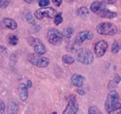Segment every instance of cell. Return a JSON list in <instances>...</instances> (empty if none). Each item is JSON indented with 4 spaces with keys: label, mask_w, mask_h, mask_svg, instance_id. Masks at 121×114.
Instances as JSON below:
<instances>
[{
    "label": "cell",
    "mask_w": 121,
    "mask_h": 114,
    "mask_svg": "<svg viewBox=\"0 0 121 114\" xmlns=\"http://www.w3.org/2000/svg\"><path fill=\"white\" fill-rule=\"evenodd\" d=\"M2 25L9 30H16L17 29V23L14 20L10 18H4L2 20Z\"/></svg>",
    "instance_id": "5bb4252c"
},
{
    "label": "cell",
    "mask_w": 121,
    "mask_h": 114,
    "mask_svg": "<svg viewBox=\"0 0 121 114\" xmlns=\"http://www.w3.org/2000/svg\"><path fill=\"white\" fill-rule=\"evenodd\" d=\"M77 14L79 16V17L86 18L89 14V9L87 7H86V6H82V7L78 8L77 10Z\"/></svg>",
    "instance_id": "e0dca14e"
},
{
    "label": "cell",
    "mask_w": 121,
    "mask_h": 114,
    "mask_svg": "<svg viewBox=\"0 0 121 114\" xmlns=\"http://www.w3.org/2000/svg\"><path fill=\"white\" fill-rule=\"evenodd\" d=\"M91 12H93L94 13L97 14L101 18L104 19H113L117 17V13L113 11H110L106 7L105 4L102 1H95L91 4L90 6Z\"/></svg>",
    "instance_id": "7a4b0ae2"
},
{
    "label": "cell",
    "mask_w": 121,
    "mask_h": 114,
    "mask_svg": "<svg viewBox=\"0 0 121 114\" xmlns=\"http://www.w3.org/2000/svg\"><path fill=\"white\" fill-rule=\"evenodd\" d=\"M116 85H117V84L114 82V80H113V81H110V82H109V86H108V88H109L110 90H112L113 88H116Z\"/></svg>",
    "instance_id": "4316f807"
},
{
    "label": "cell",
    "mask_w": 121,
    "mask_h": 114,
    "mask_svg": "<svg viewBox=\"0 0 121 114\" xmlns=\"http://www.w3.org/2000/svg\"><path fill=\"white\" fill-rule=\"evenodd\" d=\"M116 1L117 0H102V2H103L104 4H112L114 3H116Z\"/></svg>",
    "instance_id": "f546056e"
},
{
    "label": "cell",
    "mask_w": 121,
    "mask_h": 114,
    "mask_svg": "<svg viewBox=\"0 0 121 114\" xmlns=\"http://www.w3.org/2000/svg\"><path fill=\"white\" fill-rule=\"evenodd\" d=\"M78 93L79 95H85V91L84 90H80V89H78Z\"/></svg>",
    "instance_id": "836d02e7"
},
{
    "label": "cell",
    "mask_w": 121,
    "mask_h": 114,
    "mask_svg": "<svg viewBox=\"0 0 121 114\" xmlns=\"http://www.w3.org/2000/svg\"><path fill=\"white\" fill-rule=\"evenodd\" d=\"M121 81V78H120V76L118 75V74H116L115 76H114V82L117 84H118L119 82Z\"/></svg>",
    "instance_id": "83f0119b"
},
{
    "label": "cell",
    "mask_w": 121,
    "mask_h": 114,
    "mask_svg": "<svg viewBox=\"0 0 121 114\" xmlns=\"http://www.w3.org/2000/svg\"><path fill=\"white\" fill-rule=\"evenodd\" d=\"M74 33V30L70 28V27H68V28H65L63 32H62V36H63V39L65 41L68 43L69 40H70V38L71 36Z\"/></svg>",
    "instance_id": "9a60e30c"
},
{
    "label": "cell",
    "mask_w": 121,
    "mask_h": 114,
    "mask_svg": "<svg viewBox=\"0 0 121 114\" xmlns=\"http://www.w3.org/2000/svg\"><path fill=\"white\" fill-rule=\"evenodd\" d=\"M52 114H57V112H56V111H54V112H53Z\"/></svg>",
    "instance_id": "e575fe53"
},
{
    "label": "cell",
    "mask_w": 121,
    "mask_h": 114,
    "mask_svg": "<svg viewBox=\"0 0 121 114\" xmlns=\"http://www.w3.org/2000/svg\"><path fill=\"white\" fill-rule=\"evenodd\" d=\"M26 3H28V4H33L35 2V0H24Z\"/></svg>",
    "instance_id": "d6a6232c"
},
{
    "label": "cell",
    "mask_w": 121,
    "mask_h": 114,
    "mask_svg": "<svg viewBox=\"0 0 121 114\" xmlns=\"http://www.w3.org/2000/svg\"><path fill=\"white\" fill-rule=\"evenodd\" d=\"M26 86H27V88H30L31 87H32V82H31L30 80H28V81H27Z\"/></svg>",
    "instance_id": "1f68e13d"
},
{
    "label": "cell",
    "mask_w": 121,
    "mask_h": 114,
    "mask_svg": "<svg viewBox=\"0 0 121 114\" xmlns=\"http://www.w3.org/2000/svg\"><path fill=\"white\" fill-rule=\"evenodd\" d=\"M57 12L55 9L53 7H45V8H40L38 9L35 12V17L38 20H42L43 18H49V19H53L55 17Z\"/></svg>",
    "instance_id": "52a82bcc"
},
{
    "label": "cell",
    "mask_w": 121,
    "mask_h": 114,
    "mask_svg": "<svg viewBox=\"0 0 121 114\" xmlns=\"http://www.w3.org/2000/svg\"><path fill=\"white\" fill-rule=\"evenodd\" d=\"M84 81H85V78L79 74H73L72 75L71 82L73 84V86H75L77 88H82Z\"/></svg>",
    "instance_id": "4fadbf2b"
},
{
    "label": "cell",
    "mask_w": 121,
    "mask_h": 114,
    "mask_svg": "<svg viewBox=\"0 0 121 114\" xmlns=\"http://www.w3.org/2000/svg\"><path fill=\"white\" fill-rule=\"evenodd\" d=\"M63 22V18H62V13H58L54 17V24L55 25H60V23Z\"/></svg>",
    "instance_id": "7402d4cb"
},
{
    "label": "cell",
    "mask_w": 121,
    "mask_h": 114,
    "mask_svg": "<svg viewBox=\"0 0 121 114\" xmlns=\"http://www.w3.org/2000/svg\"><path fill=\"white\" fill-rule=\"evenodd\" d=\"M19 97L21 99L22 102H25L27 99H28V96H29V94H28V88L25 84L21 83L19 86Z\"/></svg>",
    "instance_id": "7c38bea8"
},
{
    "label": "cell",
    "mask_w": 121,
    "mask_h": 114,
    "mask_svg": "<svg viewBox=\"0 0 121 114\" xmlns=\"http://www.w3.org/2000/svg\"><path fill=\"white\" fill-rule=\"evenodd\" d=\"M25 19L30 24H32V25H35V21L34 18H33V15L31 14V13L30 11H27L26 13H25Z\"/></svg>",
    "instance_id": "44dd1931"
},
{
    "label": "cell",
    "mask_w": 121,
    "mask_h": 114,
    "mask_svg": "<svg viewBox=\"0 0 121 114\" xmlns=\"http://www.w3.org/2000/svg\"><path fill=\"white\" fill-rule=\"evenodd\" d=\"M46 38L50 44L53 46H59L63 40L62 33L56 29H50L46 33Z\"/></svg>",
    "instance_id": "8992f818"
},
{
    "label": "cell",
    "mask_w": 121,
    "mask_h": 114,
    "mask_svg": "<svg viewBox=\"0 0 121 114\" xmlns=\"http://www.w3.org/2000/svg\"><path fill=\"white\" fill-rule=\"evenodd\" d=\"M50 4L49 0H38V4L40 7H45Z\"/></svg>",
    "instance_id": "d4e9b609"
},
{
    "label": "cell",
    "mask_w": 121,
    "mask_h": 114,
    "mask_svg": "<svg viewBox=\"0 0 121 114\" xmlns=\"http://www.w3.org/2000/svg\"><path fill=\"white\" fill-rule=\"evenodd\" d=\"M11 3V0H0V8H6Z\"/></svg>",
    "instance_id": "cb8c5ba5"
},
{
    "label": "cell",
    "mask_w": 121,
    "mask_h": 114,
    "mask_svg": "<svg viewBox=\"0 0 121 114\" xmlns=\"http://www.w3.org/2000/svg\"><path fill=\"white\" fill-rule=\"evenodd\" d=\"M77 61L85 65H89L94 61V54L88 48H82L77 53Z\"/></svg>",
    "instance_id": "277c9868"
},
{
    "label": "cell",
    "mask_w": 121,
    "mask_h": 114,
    "mask_svg": "<svg viewBox=\"0 0 121 114\" xmlns=\"http://www.w3.org/2000/svg\"><path fill=\"white\" fill-rule=\"evenodd\" d=\"M29 43H30V46H33L35 53H37V54L43 55L45 53L46 49H45V45L39 39H38V38H29Z\"/></svg>",
    "instance_id": "ba28073f"
},
{
    "label": "cell",
    "mask_w": 121,
    "mask_h": 114,
    "mask_svg": "<svg viewBox=\"0 0 121 114\" xmlns=\"http://www.w3.org/2000/svg\"><path fill=\"white\" fill-rule=\"evenodd\" d=\"M52 2L53 3L54 5L56 6H60V4L62 3V0H52Z\"/></svg>",
    "instance_id": "f1b7e54d"
},
{
    "label": "cell",
    "mask_w": 121,
    "mask_h": 114,
    "mask_svg": "<svg viewBox=\"0 0 121 114\" xmlns=\"http://www.w3.org/2000/svg\"><path fill=\"white\" fill-rule=\"evenodd\" d=\"M18 104L14 101H11L8 104V114H17L18 113Z\"/></svg>",
    "instance_id": "2e32d148"
},
{
    "label": "cell",
    "mask_w": 121,
    "mask_h": 114,
    "mask_svg": "<svg viewBox=\"0 0 121 114\" xmlns=\"http://www.w3.org/2000/svg\"><path fill=\"white\" fill-rule=\"evenodd\" d=\"M61 61H62V62H64L65 64L70 65V64H72V63H74L75 59H74L71 55L65 54V55H63V56H62V58H61Z\"/></svg>",
    "instance_id": "d6986e66"
},
{
    "label": "cell",
    "mask_w": 121,
    "mask_h": 114,
    "mask_svg": "<svg viewBox=\"0 0 121 114\" xmlns=\"http://www.w3.org/2000/svg\"><path fill=\"white\" fill-rule=\"evenodd\" d=\"M88 114H102V111L99 110L97 107L91 106L88 109Z\"/></svg>",
    "instance_id": "603a6c76"
},
{
    "label": "cell",
    "mask_w": 121,
    "mask_h": 114,
    "mask_svg": "<svg viewBox=\"0 0 121 114\" xmlns=\"http://www.w3.org/2000/svg\"><path fill=\"white\" fill-rule=\"evenodd\" d=\"M104 106L108 114H121V101L116 90L112 89L109 92Z\"/></svg>",
    "instance_id": "6da1fadb"
},
{
    "label": "cell",
    "mask_w": 121,
    "mask_h": 114,
    "mask_svg": "<svg viewBox=\"0 0 121 114\" xmlns=\"http://www.w3.org/2000/svg\"><path fill=\"white\" fill-rule=\"evenodd\" d=\"M78 111V104L75 98H72L69 101L62 114H77Z\"/></svg>",
    "instance_id": "8fae6325"
},
{
    "label": "cell",
    "mask_w": 121,
    "mask_h": 114,
    "mask_svg": "<svg viewBox=\"0 0 121 114\" xmlns=\"http://www.w3.org/2000/svg\"><path fill=\"white\" fill-rule=\"evenodd\" d=\"M0 53L5 54L6 53V47H4V46H0Z\"/></svg>",
    "instance_id": "4dcf8cb0"
},
{
    "label": "cell",
    "mask_w": 121,
    "mask_h": 114,
    "mask_svg": "<svg viewBox=\"0 0 121 114\" xmlns=\"http://www.w3.org/2000/svg\"><path fill=\"white\" fill-rule=\"evenodd\" d=\"M8 42H9V44L12 45V46H16L19 43V38H18V37L16 35H11L9 37Z\"/></svg>",
    "instance_id": "ffe728a7"
},
{
    "label": "cell",
    "mask_w": 121,
    "mask_h": 114,
    "mask_svg": "<svg viewBox=\"0 0 121 114\" xmlns=\"http://www.w3.org/2000/svg\"><path fill=\"white\" fill-rule=\"evenodd\" d=\"M121 49V41L120 40H115L111 46V53H117Z\"/></svg>",
    "instance_id": "ac0fdd59"
},
{
    "label": "cell",
    "mask_w": 121,
    "mask_h": 114,
    "mask_svg": "<svg viewBox=\"0 0 121 114\" xmlns=\"http://www.w3.org/2000/svg\"><path fill=\"white\" fill-rule=\"evenodd\" d=\"M94 38V34L89 31H83L78 32L75 38V43L76 46H80L82 45L86 40H91Z\"/></svg>",
    "instance_id": "9c48e42d"
},
{
    "label": "cell",
    "mask_w": 121,
    "mask_h": 114,
    "mask_svg": "<svg viewBox=\"0 0 121 114\" xmlns=\"http://www.w3.org/2000/svg\"><path fill=\"white\" fill-rule=\"evenodd\" d=\"M96 31L100 35L105 36H113L117 32V28L113 23L102 22L98 24L96 27Z\"/></svg>",
    "instance_id": "3957f363"
},
{
    "label": "cell",
    "mask_w": 121,
    "mask_h": 114,
    "mask_svg": "<svg viewBox=\"0 0 121 114\" xmlns=\"http://www.w3.org/2000/svg\"><path fill=\"white\" fill-rule=\"evenodd\" d=\"M27 59L31 64L35 65L38 68H45L50 63L48 58L41 56V55L37 54V53H30L27 57Z\"/></svg>",
    "instance_id": "5b68a950"
},
{
    "label": "cell",
    "mask_w": 121,
    "mask_h": 114,
    "mask_svg": "<svg viewBox=\"0 0 121 114\" xmlns=\"http://www.w3.org/2000/svg\"><path fill=\"white\" fill-rule=\"evenodd\" d=\"M5 110V104L3 101H0V114H4Z\"/></svg>",
    "instance_id": "484cf974"
},
{
    "label": "cell",
    "mask_w": 121,
    "mask_h": 114,
    "mask_svg": "<svg viewBox=\"0 0 121 114\" xmlns=\"http://www.w3.org/2000/svg\"><path fill=\"white\" fill-rule=\"evenodd\" d=\"M108 49V43L105 40H100L95 45V53L97 57H102Z\"/></svg>",
    "instance_id": "30bf717a"
}]
</instances>
